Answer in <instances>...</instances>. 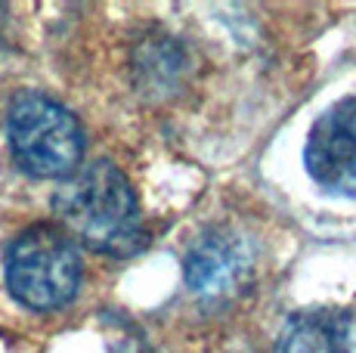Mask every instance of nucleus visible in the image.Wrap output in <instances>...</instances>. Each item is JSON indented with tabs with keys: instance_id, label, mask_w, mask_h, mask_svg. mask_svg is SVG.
Masks as SVG:
<instances>
[{
	"instance_id": "7ed1b4c3",
	"label": "nucleus",
	"mask_w": 356,
	"mask_h": 353,
	"mask_svg": "<svg viewBox=\"0 0 356 353\" xmlns=\"http://www.w3.org/2000/svg\"><path fill=\"white\" fill-rule=\"evenodd\" d=\"M6 288L29 310H59L81 288V254L56 223H34L6 248Z\"/></svg>"
},
{
	"instance_id": "39448f33",
	"label": "nucleus",
	"mask_w": 356,
	"mask_h": 353,
	"mask_svg": "<svg viewBox=\"0 0 356 353\" xmlns=\"http://www.w3.org/2000/svg\"><path fill=\"white\" fill-rule=\"evenodd\" d=\"M304 165L319 189L356 199V97L325 108L310 127Z\"/></svg>"
},
{
	"instance_id": "f257e3e1",
	"label": "nucleus",
	"mask_w": 356,
	"mask_h": 353,
	"mask_svg": "<svg viewBox=\"0 0 356 353\" xmlns=\"http://www.w3.org/2000/svg\"><path fill=\"white\" fill-rule=\"evenodd\" d=\"M56 227L68 239L108 257H130L146 245L140 202L118 165L99 158L78 167L53 195Z\"/></svg>"
},
{
	"instance_id": "20e7f679",
	"label": "nucleus",
	"mask_w": 356,
	"mask_h": 353,
	"mask_svg": "<svg viewBox=\"0 0 356 353\" xmlns=\"http://www.w3.org/2000/svg\"><path fill=\"white\" fill-rule=\"evenodd\" d=\"M254 273V254L238 229L211 227L189 245L183 261L186 285L204 301H227L248 285Z\"/></svg>"
},
{
	"instance_id": "f03ea898",
	"label": "nucleus",
	"mask_w": 356,
	"mask_h": 353,
	"mask_svg": "<svg viewBox=\"0 0 356 353\" xmlns=\"http://www.w3.org/2000/svg\"><path fill=\"white\" fill-rule=\"evenodd\" d=\"M16 165L38 180H68L84 158V127L72 112L38 90H22L6 115Z\"/></svg>"
},
{
	"instance_id": "423d86ee",
	"label": "nucleus",
	"mask_w": 356,
	"mask_h": 353,
	"mask_svg": "<svg viewBox=\"0 0 356 353\" xmlns=\"http://www.w3.org/2000/svg\"><path fill=\"white\" fill-rule=\"evenodd\" d=\"M276 353H350V322L341 310H300L285 322Z\"/></svg>"
}]
</instances>
